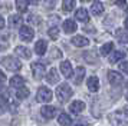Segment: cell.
Masks as SVG:
<instances>
[{
  "label": "cell",
  "mask_w": 128,
  "mask_h": 126,
  "mask_svg": "<svg viewBox=\"0 0 128 126\" xmlns=\"http://www.w3.org/2000/svg\"><path fill=\"white\" fill-rule=\"evenodd\" d=\"M72 45L76 46V47H85V46L89 45V40L84 36H74L72 37Z\"/></svg>",
  "instance_id": "8fae6325"
},
{
  "label": "cell",
  "mask_w": 128,
  "mask_h": 126,
  "mask_svg": "<svg viewBox=\"0 0 128 126\" xmlns=\"http://www.w3.org/2000/svg\"><path fill=\"white\" fill-rule=\"evenodd\" d=\"M108 80L112 86H120L122 83V74L115 72V70H110L108 72Z\"/></svg>",
  "instance_id": "52a82bcc"
},
{
  "label": "cell",
  "mask_w": 128,
  "mask_h": 126,
  "mask_svg": "<svg viewBox=\"0 0 128 126\" xmlns=\"http://www.w3.org/2000/svg\"><path fill=\"white\" fill-rule=\"evenodd\" d=\"M64 11L66 13H69L70 10H74L75 9V0H64Z\"/></svg>",
  "instance_id": "4316f807"
},
{
  "label": "cell",
  "mask_w": 128,
  "mask_h": 126,
  "mask_svg": "<svg viewBox=\"0 0 128 126\" xmlns=\"http://www.w3.org/2000/svg\"><path fill=\"white\" fill-rule=\"evenodd\" d=\"M48 34L50 36V39L56 40L59 37V29L58 27H50L49 30H48Z\"/></svg>",
  "instance_id": "f546056e"
},
{
  "label": "cell",
  "mask_w": 128,
  "mask_h": 126,
  "mask_svg": "<svg viewBox=\"0 0 128 126\" xmlns=\"http://www.w3.org/2000/svg\"><path fill=\"white\" fill-rule=\"evenodd\" d=\"M112 47H114V43H112V42H108V43L102 45V46H101V55L106 56V55H108V53L112 50Z\"/></svg>",
  "instance_id": "83f0119b"
},
{
  "label": "cell",
  "mask_w": 128,
  "mask_h": 126,
  "mask_svg": "<svg viewBox=\"0 0 128 126\" xmlns=\"http://www.w3.org/2000/svg\"><path fill=\"white\" fill-rule=\"evenodd\" d=\"M69 109H70L72 113L78 115V113H81V112H84V109H85V103L82 102V100H75V102L70 103Z\"/></svg>",
  "instance_id": "30bf717a"
},
{
  "label": "cell",
  "mask_w": 128,
  "mask_h": 126,
  "mask_svg": "<svg viewBox=\"0 0 128 126\" xmlns=\"http://www.w3.org/2000/svg\"><path fill=\"white\" fill-rule=\"evenodd\" d=\"M29 89L28 87H24V86H22V87H19V90H18V93H16V96H18V99H26V97L29 96Z\"/></svg>",
  "instance_id": "484cf974"
},
{
  "label": "cell",
  "mask_w": 128,
  "mask_h": 126,
  "mask_svg": "<svg viewBox=\"0 0 128 126\" xmlns=\"http://www.w3.org/2000/svg\"><path fill=\"white\" fill-rule=\"evenodd\" d=\"M29 3H30V0H16V9L19 11H24L28 9Z\"/></svg>",
  "instance_id": "d4e9b609"
},
{
  "label": "cell",
  "mask_w": 128,
  "mask_h": 126,
  "mask_svg": "<svg viewBox=\"0 0 128 126\" xmlns=\"http://www.w3.org/2000/svg\"><path fill=\"white\" fill-rule=\"evenodd\" d=\"M75 17L79 20V22H84V23H88L89 22V14H88V11L84 9V7H81V9H78L75 13Z\"/></svg>",
  "instance_id": "9a60e30c"
},
{
  "label": "cell",
  "mask_w": 128,
  "mask_h": 126,
  "mask_svg": "<svg viewBox=\"0 0 128 126\" xmlns=\"http://www.w3.org/2000/svg\"><path fill=\"white\" fill-rule=\"evenodd\" d=\"M76 29H78V26H76V23L74 20L68 19V20L64 22V30L66 33H74V32H76Z\"/></svg>",
  "instance_id": "2e32d148"
},
{
  "label": "cell",
  "mask_w": 128,
  "mask_h": 126,
  "mask_svg": "<svg viewBox=\"0 0 128 126\" xmlns=\"http://www.w3.org/2000/svg\"><path fill=\"white\" fill-rule=\"evenodd\" d=\"M46 80H48V83H50V85H55V83L59 82V73L55 67H52L49 70V73L46 74Z\"/></svg>",
  "instance_id": "7c38bea8"
},
{
  "label": "cell",
  "mask_w": 128,
  "mask_h": 126,
  "mask_svg": "<svg viewBox=\"0 0 128 126\" xmlns=\"http://www.w3.org/2000/svg\"><path fill=\"white\" fill-rule=\"evenodd\" d=\"M125 97H127V100H128V92H127V95H125Z\"/></svg>",
  "instance_id": "f35d334b"
},
{
  "label": "cell",
  "mask_w": 128,
  "mask_h": 126,
  "mask_svg": "<svg viewBox=\"0 0 128 126\" xmlns=\"http://www.w3.org/2000/svg\"><path fill=\"white\" fill-rule=\"evenodd\" d=\"M6 110H7V105H6V102L3 100V102H0V115H3Z\"/></svg>",
  "instance_id": "1f68e13d"
},
{
  "label": "cell",
  "mask_w": 128,
  "mask_h": 126,
  "mask_svg": "<svg viewBox=\"0 0 128 126\" xmlns=\"http://www.w3.org/2000/svg\"><path fill=\"white\" fill-rule=\"evenodd\" d=\"M58 123L60 126H70V123H72V119H70L69 115L66 113H59L58 116Z\"/></svg>",
  "instance_id": "ac0fdd59"
},
{
  "label": "cell",
  "mask_w": 128,
  "mask_h": 126,
  "mask_svg": "<svg viewBox=\"0 0 128 126\" xmlns=\"http://www.w3.org/2000/svg\"><path fill=\"white\" fill-rule=\"evenodd\" d=\"M72 95H74V92H72V89H70V86L68 83H60L56 87V97H58V100L60 103L68 102Z\"/></svg>",
  "instance_id": "6da1fadb"
},
{
  "label": "cell",
  "mask_w": 128,
  "mask_h": 126,
  "mask_svg": "<svg viewBox=\"0 0 128 126\" xmlns=\"http://www.w3.org/2000/svg\"><path fill=\"white\" fill-rule=\"evenodd\" d=\"M82 1H89V0H82Z\"/></svg>",
  "instance_id": "ab89813d"
},
{
  "label": "cell",
  "mask_w": 128,
  "mask_h": 126,
  "mask_svg": "<svg viewBox=\"0 0 128 126\" xmlns=\"http://www.w3.org/2000/svg\"><path fill=\"white\" fill-rule=\"evenodd\" d=\"M4 80H6V74H4L3 72H2V70H0V83H3Z\"/></svg>",
  "instance_id": "d590c367"
},
{
  "label": "cell",
  "mask_w": 128,
  "mask_h": 126,
  "mask_svg": "<svg viewBox=\"0 0 128 126\" xmlns=\"http://www.w3.org/2000/svg\"><path fill=\"white\" fill-rule=\"evenodd\" d=\"M125 29H127V30H128V17H127V19H125Z\"/></svg>",
  "instance_id": "74e56055"
},
{
  "label": "cell",
  "mask_w": 128,
  "mask_h": 126,
  "mask_svg": "<svg viewBox=\"0 0 128 126\" xmlns=\"http://www.w3.org/2000/svg\"><path fill=\"white\" fill-rule=\"evenodd\" d=\"M116 39L120 40L121 43H128V30H124V29H118L115 32Z\"/></svg>",
  "instance_id": "ffe728a7"
},
{
  "label": "cell",
  "mask_w": 128,
  "mask_h": 126,
  "mask_svg": "<svg viewBox=\"0 0 128 126\" xmlns=\"http://www.w3.org/2000/svg\"><path fill=\"white\" fill-rule=\"evenodd\" d=\"M111 123L114 126H125L128 123V109L111 115Z\"/></svg>",
  "instance_id": "7a4b0ae2"
},
{
  "label": "cell",
  "mask_w": 128,
  "mask_h": 126,
  "mask_svg": "<svg viewBox=\"0 0 128 126\" xmlns=\"http://www.w3.org/2000/svg\"><path fill=\"white\" fill-rule=\"evenodd\" d=\"M32 72H33V76H35V79H42L45 73H46V67H45V64L43 63H32Z\"/></svg>",
  "instance_id": "5b68a950"
},
{
  "label": "cell",
  "mask_w": 128,
  "mask_h": 126,
  "mask_svg": "<svg viewBox=\"0 0 128 126\" xmlns=\"http://www.w3.org/2000/svg\"><path fill=\"white\" fill-rule=\"evenodd\" d=\"M127 13H128V10H127Z\"/></svg>",
  "instance_id": "b9f144b4"
},
{
  "label": "cell",
  "mask_w": 128,
  "mask_h": 126,
  "mask_svg": "<svg viewBox=\"0 0 128 126\" xmlns=\"http://www.w3.org/2000/svg\"><path fill=\"white\" fill-rule=\"evenodd\" d=\"M48 50V43L45 42V40H38L35 45V52L39 55V56H42V55H45Z\"/></svg>",
  "instance_id": "4fadbf2b"
},
{
  "label": "cell",
  "mask_w": 128,
  "mask_h": 126,
  "mask_svg": "<svg viewBox=\"0 0 128 126\" xmlns=\"http://www.w3.org/2000/svg\"><path fill=\"white\" fill-rule=\"evenodd\" d=\"M115 3H116V6H120V7H125V6H127V1H125V0H115Z\"/></svg>",
  "instance_id": "e575fe53"
},
{
  "label": "cell",
  "mask_w": 128,
  "mask_h": 126,
  "mask_svg": "<svg viewBox=\"0 0 128 126\" xmlns=\"http://www.w3.org/2000/svg\"><path fill=\"white\" fill-rule=\"evenodd\" d=\"M124 57H125V53H124V52L116 50V52H114V53L110 56V62L111 63H116V62H120V60H122Z\"/></svg>",
  "instance_id": "603a6c76"
},
{
  "label": "cell",
  "mask_w": 128,
  "mask_h": 126,
  "mask_svg": "<svg viewBox=\"0 0 128 126\" xmlns=\"http://www.w3.org/2000/svg\"><path fill=\"white\" fill-rule=\"evenodd\" d=\"M2 63H3V66H4L7 70H10V72H18V70L22 69V63H20V60L16 59V57H13V56L4 57Z\"/></svg>",
  "instance_id": "3957f363"
},
{
  "label": "cell",
  "mask_w": 128,
  "mask_h": 126,
  "mask_svg": "<svg viewBox=\"0 0 128 126\" xmlns=\"http://www.w3.org/2000/svg\"><path fill=\"white\" fill-rule=\"evenodd\" d=\"M86 85H88V89H89L91 92H98V89H99V80H98V77H96V76H91V77L88 79Z\"/></svg>",
  "instance_id": "5bb4252c"
},
{
  "label": "cell",
  "mask_w": 128,
  "mask_h": 126,
  "mask_svg": "<svg viewBox=\"0 0 128 126\" xmlns=\"http://www.w3.org/2000/svg\"><path fill=\"white\" fill-rule=\"evenodd\" d=\"M40 115L48 120L52 119L53 116L56 115V108H55V106H48L46 105V106H43V108L40 109Z\"/></svg>",
  "instance_id": "ba28073f"
},
{
  "label": "cell",
  "mask_w": 128,
  "mask_h": 126,
  "mask_svg": "<svg viewBox=\"0 0 128 126\" xmlns=\"http://www.w3.org/2000/svg\"><path fill=\"white\" fill-rule=\"evenodd\" d=\"M84 76H85V69L79 66V67H76V72H75V77H74V82H75L76 85H79L84 79Z\"/></svg>",
  "instance_id": "7402d4cb"
},
{
  "label": "cell",
  "mask_w": 128,
  "mask_h": 126,
  "mask_svg": "<svg viewBox=\"0 0 128 126\" xmlns=\"http://www.w3.org/2000/svg\"><path fill=\"white\" fill-rule=\"evenodd\" d=\"M9 23L12 27H18V26H20V23H23V19L19 14H13V16L9 17Z\"/></svg>",
  "instance_id": "cb8c5ba5"
},
{
  "label": "cell",
  "mask_w": 128,
  "mask_h": 126,
  "mask_svg": "<svg viewBox=\"0 0 128 126\" xmlns=\"http://www.w3.org/2000/svg\"><path fill=\"white\" fill-rule=\"evenodd\" d=\"M52 90L50 89H48V87H45V86H42V87H39V90H38V93H36V100L40 103H48L52 100Z\"/></svg>",
  "instance_id": "277c9868"
},
{
  "label": "cell",
  "mask_w": 128,
  "mask_h": 126,
  "mask_svg": "<svg viewBox=\"0 0 128 126\" xmlns=\"http://www.w3.org/2000/svg\"><path fill=\"white\" fill-rule=\"evenodd\" d=\"M7 49V42H4V40H2V37H0V52L6 50Z\"/></svg>",
  "instance_id": "836d02e7"
},
{
  "label": "cell",
  "mask_w": 128,
  "mask_h": 126,
  "mask_svg": "<svg viewBox=\"0 0 128 126\" xmlns=\"http://www.w3.org/2000/svg\"><path fill=\"white\" fill-rule=\"evenodd\" d=\"M60 72H62V74H64L65 77H70V76L74 74V70H72V64H70V62L64 60V62L60 63Z\"/></svg>",
  "instance_id": "9c48e42d"
},
{
  "label": "cell",
  "mask_w": 128,
  "mask_h": 126,
  "mask_svg": "<svg viewBox=\"0 0 128 126\" xmlns=\"http://www.w3.org/2000/svg\"><path fill=\"white\" fill-rule=\"evenodd\" d=\"M28 22L32 23V24H40L42 19H40L39 16H36V14H30L29 19H28Z\"/></svg>",
  "instance_id": "4dcf8cb0"
},
{
  "label": "cell",
  "mask_w": 128,
  "mask_h": 126,
  "mask_svg": "<svg viewBox=\"0 0 128 126\" xmlns=\"http://www.w3.org/2000/svg\"><path fill=\"white\" fill-rule=\"evenodd\" d=\"M3 27H4V19L0 16V29H3Z\"/></svg>",
  "instance_id": "8d00e7d4"
},
{
  "label": "cell",
  "mask_w": 128,
  "mask_h": 126,
  "mask_svg": "<svg viewBox=\"0 0 128 126\" xmlns=\"http://www.w3.org/2000/svg\"><path fill=\"white\" fill-rule=\"evenodd\" d=\"M10 86L12 87H22V86H24V79L22 77V76H13L12 79H10Z\"/></svg>",
  "instance_id": "44dd1931"
},
{
  "label": "cell",
  "mask_w": 128,
  "mask_h": 126,
  "mask_svg": "<svg viewBox=\"0 0 128 126\" xmlns=\"http://www.w3.org/2000/svg\"><path fill=\"white\" fill-rule=\"evenodd\" d=\"M76 126H84V125H76Z\"/></svg>",
  "instance_id": "60d3db41"
},
{
  "label": "cell",
  "mask_w": 128,
  "mask_h": 126,
  "mask_svg": "<svg viewBox=\"0 0 128 126\" xmlns=\"http://www.w3.org/2000/svg\"><path fill=\"white\" fill-rule=\"evenodd\" d=\"M84 57H85V60H86L88 63L96 62V55H95V52H85V53H84Z\"/></svg>",
  "instance_id": "f1b7e54d"
},
{
  "label": "cell",
  "mask_w": 128,
  "mask_h": 126,
  "mask_svg": "<svg viewBox=\"0 0 128 126\" xmlns=\"http://www.w3.org/2000/svg\"><path fill=\"white\" fill-rule=\"evenodd\" d=\"M91 11H92V14H95V16H99L104 11V4L101 1H98V0H95L92 4H91Z\"/></svg>",
  "instance_id": "e0dca14e"
},
{
  "label": "cell",
  "mask_w": 128,
  "mask_h": 126,
  "mask_svg": "<svg viewBox=\"0 0 128 126\" xmlns=\"http://www.w3.org/2000/svg\"><path fill=\"white\" fill-rule=\"evenodd\" d=\"M16 55L18 56H20V57H24V59H30V50L28 49V47H24V46H18L16 47Z\"/></svg>",
  "instance_id": "d6986e66"
},
{
  "label": "cell",
  "mask_w": 128,
  "mask_h": 126,
  "mask_svg": "<svg viewBox=\"0 0 128 126\" xmlns=\"http://www.w3.org/2000/svg\"><path fill=\"white\" fill-rule=\"evenodd\" d=\"M19 34H20V39H22V40H24V42H30V40L33 39L35 32H33V29L29 27V26H22Z\"/></svg>",
  "instance_id": "8992f818"
},
{
  "label": "cell",
  "mask_w": 128,
  "mask_h": 126,
  "mask_svg": "<svg viewBox=\"0 0 128 126\" xmlns=\"http://www.w3.org/2000/svg\"><path fill=\"white\" fill-rule=\"evenodd\" d=\"M120 69H121L124 73H127V74H128V62L121 63V64H120Z\"/></svg>",
  "instance_id": "d6a6232c"
}]
</instances>
